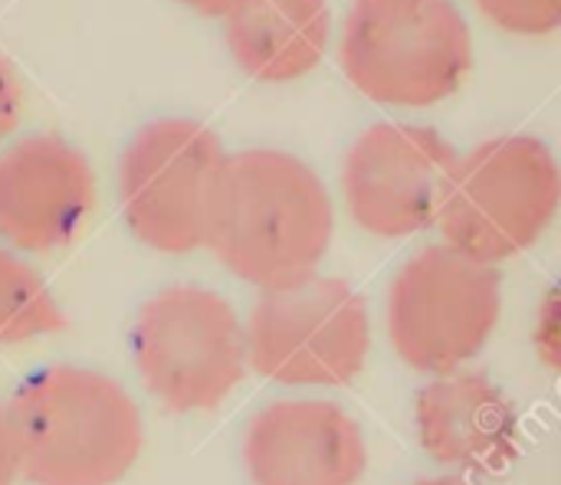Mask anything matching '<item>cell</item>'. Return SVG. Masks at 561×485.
<instances>
[{
	"label": "cell",
	"mask_w": 561,
	"mask_h": 485,
	"mask_svg": "<svg viewBox=\"0 0 561 485\" xmlns=\"http://www.w3.org/2000/svg\"><path fill=\"white\" fill-rule=\"evenodd\" d=\"M335 233L322 177L289 151L227 154L207 246L250 286L276 289L316 273Z\"/></svg>",
	"instance_id": "obj_1"
},
{
	"label": "cell",
	"mask_w": 561,
	"mask_h": 485,
	"mask_svg": "<svg viewBox=\"0 0 561 485\" xmlns=\"http://www.w3.org/2000/svg\"><path fill=\"white\" fill-rule=\"evenodd\" d=\"M16 473L36 485H112L138 460L145 427L135 401L105 374L59 365L10 397Z\"/></svg>",
	"instance_id": "obj_2"
},
{
	"label": "cell",
	"mask_w": 561,
	"mask_h": 485,
	"mask_svg": "<svg viewBox=\"0 0 561 485\" xmlns=\"http://www.w3.org/2000/svg\"><path fill=\"white\" fill-rule=\"evenodd\" d=\"M339 66L371 102L431 108L473 69V33L454 0H352Z\"/></svg>",
	"instance_id": "obj_3"
},
{
	"label": "cell",
	"mask_w": 561,
	"mask_h": 485,
	"mask_svg": "<svg viewBox=\"0 0 561 485\" xmlns=\"http://www.w3.org/2000/svg\"><path fill=\"white\" fill-rule=\"evenodd\" d=\"M559 200L552 148L533 135H500L457 154L437 227L447 246L496 266L536 246Z\"/></svg>",
	"instance_id": "obj_4"
},
{
	"label": "cell",
	"mask_w": 561,
	"mask_h": 485,
	"mask_svg": "<svg viewBox=\"0 0 561 485\" xmlns=\"http://www.w3.org/2000/svg\"><path fill=\"white\" fill-rule=\"evenodd\" d=\"M227 168L220 138L194 118H154L125 148L118 200L128 230L158 253L207 246Z\"/></svg>",
	"instance_id": "obj_5"
},
{
	"label": "cell",
	"mask_w": 561,
	"mask_h": 485,
	"mask_svg": "<svg viewBox=\"0 0 561 485\" xmlns=\"http://www.w3.org/2000/svg\"><path fill=\"white\" fill-rule=\"evenodd\" d=\"M250 365L289 388H345L371 348L365 299L335 276H306L263 289L247 325Z\"/></svg>",
	"instance_id": "obj_6"
},
{
	"label": "cell",
	"mask_w": 561,
	"mask_h": 485,
	"mask_svg": "<svg viewBox=\"0 0 561 485\" xmlns=\"http://www.w3.org/2000/svg\"><path fill=\"white\" fill-rule=\"evenodd\" d=\"M500 309V269L440 243L398 269L388 296V335L408 368L444 378L486 348Z\"/></svg>",
	"instance_id": "obj_7"
},
{
	"label": "cell",
	"mask_w": 561,
	"mask_h": 485,
	"mask_svg": "<svg viewBox=\"0 0 561 485\" xmlns=\"http://www.w3.org/2000/svg\"><path fill=\"white\" fill-rule=\"evenodd\" d=\"M131 355L148 391L171 411H214L247 374V335L233 305L201 286L151 296L131 332Z\"/></svg>",
	"instance_id": "obj_8"
},
{
	"label": "cell",
	"mask_w": 561,
	"mask_h": 485,
	"mask_svg": "<svg viewBox=\"0 0 561 485\" xmlns=\"http://www.w3.org/2000/svg\"><path fill=\"white\" fill-rule=\"evenodd\" d=\"M457 148L431 125H371L345 154L348 217L375 236L401 240L437 223Z\"/></svg>",
	"instance_id": "obj_9"
},
{
	"label": "cell",
	"mask_w": 561,
	"mask_h": 485,
	"mask_svg": "<svg viewBox=\"0 0 561 485\" xmlns=\"http://www.w3.org/2000/svg\"><path fill=\"white\" fill-rule=\"evenodd\" d=\"M95 207L89 158L59 135H26L0 151V240L23 253L66 246Z\"/></svg>",
	"instance_id": "obj_10"
},
{
	"label": "cell",
	"mask_w": 561,
	"mask_h": 485,
	"mask_svg": "<svg viewBox=\"0 0 561 485\" xmlns=\"http://www.w3.org/2000/svg\"><path fill=\"white\" fill-rule=\"evenodd\" d=\"M253 485H355L365 476L362 427L332 401H279L247 430Z\"/></svg>",
	"instance_id": "obj_11"
},
{
	"label": "cell",
	"mask_w": 561,
	"mask_h": 485,
	"mask_svg": "<svg viewBox=\"0 0 561 485\" xmlns=\"http://www.w3.org/2000/svg\"><path fill=\"white\" fill-rule=\"evenodd\" d=\"M417 437L431 460L477 473L500 476L519 457V411L483 374H444L421 388Z\"/></svg>",
	"instance_id": "obj_12"
},
{
	"label": "cell",
	"mask_w": 561,
	"mask_h": 485,
	"mask_svg": "<svg viewBox=\"0 0 561 485\" xmlns=\"http://www.w3.org/2000/svg\"><path fill=\"white\" fill-rule=\"evenodd\" d=\"M233 62L256 82L309 76L332 43L329 0H240L224 16Z\"/></svg>",
	"instance_id": "obj_13"
},
{
	"label": "cell",
	"mask_w": 561,
	"mask_h": 485,
	"mask_svg": "<svg viewBox=\"0 0 561 485\" xmlns=\"http://www.w3.org/2000/svg\"><path fill=\"white\" fill-rule=\"evenodd\" d=\"M66 328V315L43 282L13 250L0 246V345L30 342Z\"/></svg>",
	"instance_id": "obj_14"
},
{
	"label": "cell",
	"mask_w": 561,
	"mask_h": 485,
	"mask_svg": "<svg viewBox=\"0 0 561 485\" xmlns=\"http://www.w3.org/2000/svg\"><path fill=\"white\" fill-rule=\"evenodd\" d=\"M477 10L503 33L552 36L561 26V0H473Z\"/></svg>",
	"instance_id": "obj_15"
},
{
	"label": "cell",
	"mask_w": 561,
	"mask_h": 485,
	"mask_svg": "<svg viewBox=\"0 0 561 485\" xmlns=\"http://www.w3.org/2000/svg\"><path fill=\"white\" fill-rule=\"evenodd\" d=\"M20 108H23L20 79L13 72V66L0 56V145L13 135V128L20 122Z\"/></svg>",
	"instance_id": "obj_16"
},
{
	"label": "cell",
	"mask_w": 561,
	"mask_h": 485,
	"mask_svg": "<svg viewBox=\"0 0 561 485\" xmlns=\"http://www.w3.org/2000/svg\"><path fill=\"white\" fill-rule=\"evenodd\" d=\"M13 480H16V453H13L7 414L0 407V485H13Z\"/></svg>",
	"instance_id": "obj_17"
},
{
	"label": "cell",
	"mask_w": 561,
	"mask_h": 485,
	"mask_svg": "<svg viewBox=\"0 0 561 485\" xmlns=\"http://www.w3.org/2000/svg\"><path fill=\"white\" fill-rule=\"evenodd\" d=\"M546 332V338H539V342H549L552 348H546V358L552 361V368H556V335H559V328H556V292H549V299H546V309H542V328L536 332V335H542Z\"/></svg>",
	"instance_id": "obj_18"
},
{
	"label": "cell",
	"mask_w": 561,
	"mask_h": 485,
	"mask_svg": "<svg viewBox=\"0 0 561 485\" xmlns=\"http://www.w3.org/2000/svg\"><path fill=\"white\" fill-rule=\"evenodd\" d=\"M178 3H184L187 10H194V13H201V16H214V20H224L240 0H178Z\"/></svg>",
	"instance_id": "obj_19"
},
{
	"label": "cell",
	"mask_w": 561,
	"mask_h": 485,
	"mask_svg": "<svg viewBox=\"0 0 561 485\" xmlns=\"http://www.w3.org/2000/svg\"><path fill=\"white\" fill-rule=\"evenodd\" d=\"M417 485H470L463 483V480H457V476H440V480H424V483Z\"/></svg>",
	"instance_id": "obj_20"
}]
</instances>
